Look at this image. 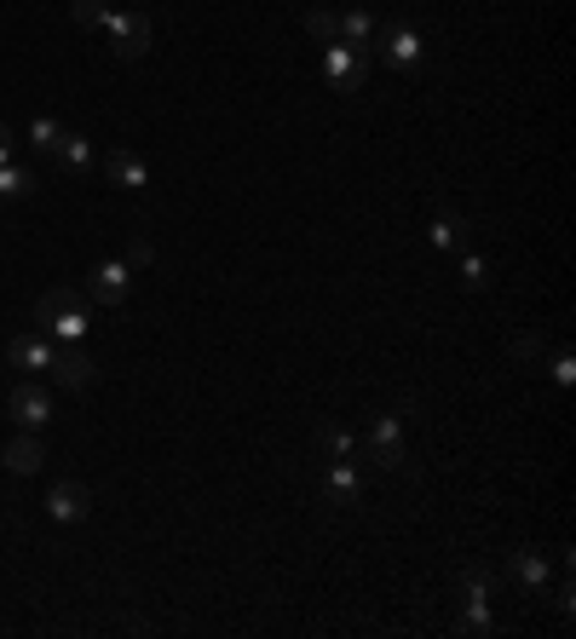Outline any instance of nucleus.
<instances>
[{
    "mask_svg": "<svg viewBox=\"0 0 576 639\" xmlns=\"http://www.w3.org/2000/svg\"><path fill=\"white\" fill-rule=\"evenodd\" d=\"M363 450H369V462H374V467H387V473L404 467V462H410V455H404V415H374Z\"/></svg>",
    "mask_w": 576,
    "mask_h": 639,
    "instance_id": "5",
    "label": "nucleus"
},
{
    "mask_svg": "<svg viewBox=\"0 0 576 639\" xmlns=\"http://www.w3.org/2000/svg\"><path fill=\"white\" fill-rule=\"evenodd\" d=\"M64 133H69V127H64V121H53V116H35V121H30V144H35V150H46V156H53V150L64 144Z\"/></svg>",
    "mask_w": 576,
    "mask_h": 639,
    "instance_id": "19",
    "label": "nucleus"
},
{
    "mask_svg": "<svg viewBox=\"0 0 576 639\" xmlns=\"http://www.w3.org/2000/svg\"><path fill=\"white\" fill-rule=\"evenodd\" d=\"M128 266H150V242H128Z\"/></svg>",
    "mask_w": 576,
    "mask_h": 639,
    "instance_id": "28",
    "label": "nucleus"
},
{
    "mask_svg": "<svg viewBox=\"0 0 576 639\" xmlns=\"http://www.w3.org/2000/svg\"><path fill=\"white\" fill-rule=\"evenodd\" d=\"M374 41H381V58H387L392 69H415V64H421V53H427V46H421V35L410 30V23H398V30L374 35Z\"/></svg>",
    "mask_w": 576,
    "mask_h": 639,
    "instance_id": "11",
    "label": "nucleus"
},
{
    "mask_svg": "<svg viewBox=\"0 0 576 639\" xmlns=\"http://www.w3.org/2000/svg\"><path fill=\"white\" fill-rule=\"evenodd\" d=\"M300 23H306V35H312V41H323V46L340 41V18H335V12H323V7H312Z\"/></svg>",
    "mask_w": 576,
    "mask_h": 639,
    "instance_id": "20",
    "label": "nucleus"
},
{
    "mask_svg": "<svg viewBox=\"0 0 576 639\" xmlns=\"http://www.w3.org/2000/svg\"><path fill=\"white\" fill-rule=\"evenodd\" d=\"M323 82H329L335 93H363L369 82V53L352 41H329L323 46Z\"/></svg>",
    "mask_w": 576,
    "mask_h": 639,
    "instance_id": "2",
    "label": "nucleus"
},
{
    "mask_svg": "<svg viewBox=\"0 0 576 639\" xmlns=\"http://www.w3.org/2000/svg\"><path fill=\"white\" fill-rule=\"evenodd\" d=\"M547 375H554L559 387H570V380H576V357H570V351H559V357H554V369H547Z\"/></svg>",
    "mask_w": 576,
    "mask_h": 639,
    "instance_id": "26",
    "label": "nucleus"
},
{
    "mask_svg": "<svg viewBox=\"0 0 576 639\" xmlns=\"http://www.w3.org/2000/svg\"><path fill=\"white\" fill-rule=\"evenodd\" d=\"M46 375H53L64 392H87L93 380H98V364L81 351V340H69V346H53V364H46Z\"/></svg>",
    "mask_w": 576,
    "mask_h": 639,
    "instance_id": "6",
    "label": "nucleus"
},
{
    "mask_svg": "<svg viewBox=\"0 0 576 639\" xmlns=\"http://www.w3.org/2000/svg\"><path fill=\"white\" fill-rule=\"evenodd\" d=\"M0 462H7V473L30 478V473H41L46 450H41V438H35V432H23V438H12V444H7V455H0Z\"/></svg>",
    "mask_w": 576,
    "mask_h": 639,
    "instance_id": "14",
    "label": "nucleus"
},
{
    "mask_svg": "<svg viewBox=\"0 0 576 639\" xmlns=\"http://www.w3.org/2000/svg\"><path fill=\"white\" fill-rule=\"evenodd\" d=\"M467 231H472V225H467V214H456V208H444L438 219H433V248H467Z\"/></svg>",
    "mask_w": 576,
    "mask_h": 639,
    "instance_id": "16",
    "label": "nucleus"
},
{
    "mask_svg": "<svg viewBox=\"0 0 576 639\" xmlns=\"http://www.w3.org/2000/svg\"><path fill=\"white\" fill-rule=\"evenodd\" d=\"M340 41H352V46H374V12H346L340 18Z\"/></svg>",
    "mask_w": 576,
    "mask_h": 639,
    "instance_id": "18",
    "label": "nucleus"
},
{
    "mask_svg": "<svg viewBox=\"0 0 576 639\" xmlns=\"http://www.w3.org/2000/svg\"><path fill=\"white\" fill-rule=\"evenodd\" d=\"M87 513H93V496H87L81 478H58L53 490H46V519L53 524H81Z\"/></svg>",
    "mask_w": 576,
    "mask_h": 639,
    "instance_id": "7",
    "label": "nucleus"
},
{
    "mask_svg": "<svg viewBox=\"0 0 576 639\" xmlns=\"http://www.w3.org/2000/svg\"><path fill=\"white\" fill-rule=\"evenodd\" d=\"M7 403H12V421L23 432H41L46 421H53V398H46V387H35V380H18Z\"/></svg>",
    "mask_w": 576,
    "mask_h": 639,
    "instance_id": "8",
    "label": "nucleus"
},
{
    "mask_svg": "<svg viewBox=\"0 0 576 639\" xmlns=\"http://www.w3.org/2000/svg\"><path fill=\"white\" fill-rule=\"evenodd\" d=\"M35 328H41L46 340H58V346L81 340L87 335V300L75 294V289H46L35 300Z\"/></svg>",
    "mask_w": 576,
    "mask_h": 639,
    "instance_id": "1",
    "label": "nucleus"
},
{
    "mask_svg": "<svg viewBox=\"0 0 576 639\" xmlns=\"http://www.w3.org/2000/svg\"><path fill=\"white\" fill-rule=\"evenodd\" d=\"M105 35H110V53L121 58V64H139L144 53H150V18L144 12H116L110 7V18H105Z\"/></svg>",
    "mask_w": 576,
    "mask_h": 639,
    "instance_id": "3",
    "label": "nucleus"
},
{
    "mask_svg": "<svg viewBox=\"0 0 576 639\" xmlns=\"http://www.w3.org/2000/svg\"><path fill=\"white\" fill-rule=\"evenodd\" d=\"M508 571L519 576V587L542 594V587H547V553L542 548H519V553H508Z\"/></svg>",
    "mask_w": 576,
    "mask_h": 639,
    "instance_id": "13",
    "label": "nucleus"
},
{
    "mask_svg": "<svg viewBox=\"0 0 576 639\" xmlns=\"http://www.w3.org/2000/svg\"><path fill=\"white\" fill-rule=\"evenodd\" d=\"M53 156H58V167H69V173H75V167H87V162H93V144H87L81 133H64V144L53 150Z\"/></svg>",
    "mask_w": 576,
    "mask_h": 639,
    "instance_id": "21",
    "label": "nucleus"
},
{
    "mask_svg": "<svg viewBox=\"0 0 576 639\" xmlns=\"http://www.w3.org/2000/svg\"><path fill=\"white\" fill-rule=\"evenodd\" d=\"M317 438H323V450H329L335 462H340V455H352V450H358V438H352V432H346V426H323Z\"/></svg>",
    "mask_w": 576,
    "mask_h": 639,
    "instance_id": "24",
    "label": "nucleus"
},
{
    "mask_svg": "<svg viewBox=\"0 0 576 639\" xmlns=\"http://www.w3.org/2000/svg\"><path fill=\"white\" fill-rule=\"evenodd\" d=\"M23 196H35V173L23 162H7L0 167V202H23Z\"/></svg>",
    "mask_w": 576,
    "mask_h": 639,
    "instance_id": "17",
    "label": "nucleus"
},
{
    "mask_svg": "<svg viewBox=\"0 0 576 639\" xmlns=\"http://www.w3.org/2000/svg\"><path fill=\"white\" fill-rule=\"evenodd\" d=\"M513 357H519V364H536V357H542V335H519L513 340Z\"/></svg>",
    "mask_w": 576,
    "mask_h": 639,
    "instance_id": "25",
    "label": "nucleus"
},
{
    "mask_svg": "<svg viewBox=\"0 0 576 639\" xmlns=\"http://www.w3.org/2000/svg\"><path fill=\"white\" fill-rule=\"evenodd\" d=\"M105 178H110V185H121V191H144V185H150V167H144L139 150L116 144L110 156H105Z\"/></svg>",
    "mask_w": 576,
    "mask_h": 639,
    "instance_id": "10",
    "label": "nucleus"
},
{
    "mask_svg": "<svg viewBox=\"0 0 576 639\" xmlns=\"http://www.w3.org/2000/svg\"><path fill=\"white\" fill-rule=\"evenodd\" d=\"M461 633H472V639H490L496 633V617H490V576L485 571H467V582H461Z\"/></svg>",
    "mask_w": 576,
    "mask_h": 639,
    "instance_id": "4",
    "label": "nucleus"
},
{
    "mask_svg": "<svg viewBox=\"0 0 576 639\" xmlns=\"http://www.w3.org/2000/svg\"><path fill=\"white\" fill-rule=\"evenodd\" d=\"M53 346H58V340H46L41 328H35V335H12L7 357H12V369H30V375H41L46 364H53Z\"/></svg>",
    "mask_w": 576,
    "mask_h": 639,
    "instance_id": "12",
    "label": "nucleus"
},
{
    "mask_svg": "<svg viewBox=\"0 0 576 639\" xmlns=\"http://www.w3.org/2000/svg\"><path fill=\"white\" fill-rule=\"evenodd\" d=\"M128 289H133L128 260H105V266L87 271V294H93L98 305H121V300H128Z\"/></svg>",
    "mask_w": 576,
    "mask_h": 639,
    "instance_id": "9",
    "label": "nucleus"
},
{
    "mask_svg": "<svg viewBox=\"0 0 576 639\" xmlns=\"http://www.w3.org/2000/svg\"><path fill=\"white\" fill-rule=\"evenodd\" d=\"M358 490H363V478H358V467H352V455H340V462L329 467V501H335V507H352Z\"/></svg>",
    "mask_w": 576,
    "mask_h": 639,
    "instance_id": "15",
    "label": "nucleus"
},
{
    "mask_svg": "<svg viewBox=\"0 0 576 639\" xmlns=\"http://www.w3.org/2000/svg\"><path fill=\"white\" fill-rule=\"evenodd\" d=\"M7 162H18V156H12V127L0 121V167H7Z\"/></svg>",
    "mask_w": 576,
    "mask_h": 639,
    "instance_id": "27",
    "label": "nucleus"
},
{
    "mask_svg": "<svg viewBox=\"0 0 576 639\" xmlns=\"http://www.w3.org/2000/svg\"><path fill=\"white\" fill-rule=\"evenodd\" d=\"M69 18L81 23V30H105L110 7H105V0H69Z\"/></svg>",
    "mask_w": 576,
    "mask_h": 639,
    "instance_id": "22",
    "label": "nucleus"
},
{
    "mask_svg": "<svg viewBox=\"0 0 576 639\" xmlns=\"http://www.w3.org/2000/svg\"><path fill=\"white\" fill-rule=\"evenodd\" d=\"M461 289H472V294L490 289V266L479 260V253H461Z\"/></svg>",
    "mask_w": 576,
    "mask_h": 639,
    "instance_id": "23",
    "label": "nucleus"
}]
</instances>
